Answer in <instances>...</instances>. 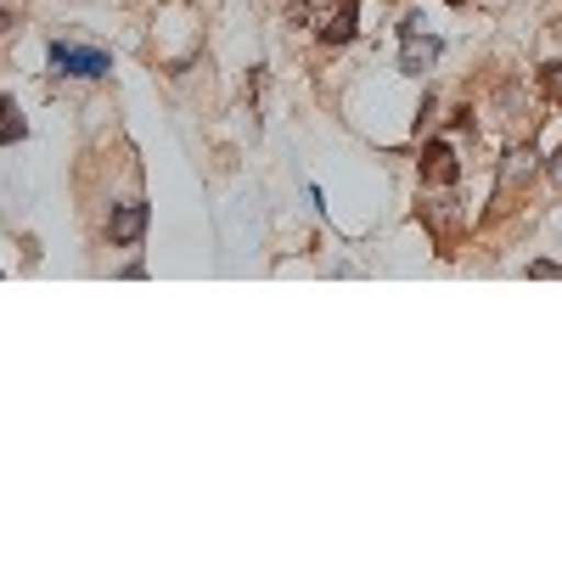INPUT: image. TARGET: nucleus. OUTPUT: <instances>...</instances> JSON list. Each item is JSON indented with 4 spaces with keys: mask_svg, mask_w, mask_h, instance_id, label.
Segmentation results:
<instances>
[{
    "mask_svg": "<svg viewBox=\"0 0 562 562\" xmlns=\"http://www.w3.org/2000/svg\"><path fill=\"white\" fill-rule=\"evenodd\" d=\"M52 68H57V74H74V79H102L113 63H108L102 52H85V45H63V40H57V45H52Z\"/></svg>",
    "mask_w": 562,
    "mask_h": 562,
    "instance_id": "f257e3e1",
    "label": "nucleus"
},
{
    "mask_svg": "<svg viewBox=\"0 0 562 562\" xmlns=\"http://www.w3.org/2000/svg\"><path fill=\"white\" fill-rule=\"evenodd\" d=\"M140 237H147V203H119L113 214H108V243L113 248H135Z\"/></svg>",
    "mask_w": 562,
    "mask_h": 562,
    "instance_id": "f03ea898",
    "label": "nucleus"
},
{
    "mask_svg": "<svg viewBox=\"0 0 562 562\" xmlns=\"http://www.w3.org/2000/svg\"><path fill=\"white\" fill-rule=\"evenodd\" d=\"M456 175H461V164L450 153V140H428V153H422V180L428 186H456Z\"/></svg>",
    "mask_w": 562,
    "mask_h": 562,
    "instance_id": "7ed1b4c3",
    "label": "nucleus"
},
{
    "mask_svg": "<svg viewBox=\"0 0 562 562\" xmlns=\"http://www.w3.org/2000/svg\"><path fill=\"white\" fill-rule=\"evenodd\" d=\"M439 52H445V45H439L434 34L411 29V34H405V52H400V68H405V74H428V63H439Z\"/></svg>",
    "mask_w": 562,
    "mask_h": 562,
    "instance_id": "20e7f679",
    "label": "nucleus"
},
{
    "mask_svg": "<svg viewBox=\"0 0 562 562\" xmlns=\"http://www.w3.org/2000/svg\"><path fill=\"white\" fill-rule=\"evenodd\" d=\"M355 18H360V0H344V7L321 23V40H326V45H349V40H355Z\"/></svg>",
    "mask_w": 562,
    "mask_h": 562,
    "instance_id": "39448f33",
    "label": "nucleus"
},
{
    "mask_svg": "<svg viewBox=\"0 0 562 562\" xmlns=\"http://www.w3.org/2000/svg\"><path fill=\"white\" fill-rule=\"evenodd\" d=\"M23 135H29V124H23L18 102H12V97H0V147H18Z\"/></svg>",
    "mask_w": 562,
    "mask_h": 562,
    "instance_id": "423d86ee",
    "label": "nucleus"
},
{
    "mask_svg": "<svg viewBox=\"0 0 562 562\" xmlns=\"http://www.w3.org/2000/svg\"><path fill=\"white\" fill-rule=\"evenodd\" d=\"M326 7H333V0H288V18H293V23H315Z\"/></svg>",
    "mask_w": 562,
    "mask_h": 562,
    "instance_id": "0eeeda50",
    "label": "nucleus"
},
{
    "mask_svg": "<svg viewBox=\"0 0 562 562\" xmlns=\"http://www.w3.org/2000/svg\"><path fill=\"white\" fill-rule=\"evenodd\" d=\"M529 169H535V147H512V153H506V175H518V180H524Z\"/></svg>",
    "mask_w": 562,
    "mask_h": 562,
    "instance_id": "6e6552de",
    "label": "nucleus"
},
{
    "mask_svg": "<svg viewBox=\"0 0 562 562\" xmlns=\"http://www.w3.org/2000/svg\"><path fill=\"white\" fill-rule=\"evenodd\" d=\"M540 79H546V90H551V97H557V102H562V63H551V68H546V74H540Z\"/></svg>",
    "mask_w": 562,
    "mask_h": 562,
    "instance_id": "1a4fd4ad",
    "label": "nucleus"
},
{
    "mask_svg": "<svg viewBox=\"0 0 562 562\" xmlns=\"http://www.w3.org/2000/svg\"><path fill=\"white\" fill-rule=\"evenodd\" d=\"M529 276H535V281H551V276H562V265H551V259H535V265H529Z\"/></svg>",
    "mask_w": 562,
    "mask_h": 562,
    "instance_id": "9d476101",
    "label": "nucleus"
},
{
    "mask_svg": "<svg viewBox=\"0 0 562 562\" xmlns=\"http://www.w3.org/2000/svg\"><path fill=\"white\" fill-rule=\"evenodd\" d=\"M546 175H551V180H557V186H562V147H557V153H551V158H546Z\"/></svg>",
    "mask_w": 562,
    "mask_h": 562,
    "instance_id": "9b49d317",
    "label": "nucleus"
},
{
    "mask_svg": "<svg viewBox=\"0 0 562 562\" xmlns=\"http://www.w3.org/2000/svg\"><path fill=\"white\" fill-rule=\"evenodd\" d=\"M12 23H18V18H12L7 7H0V34H12Z\"/></svg>",
    "mask_w": 562,
    "mask_h": 562,
    "instance_id": "f8f14e48",
    "label": "nucleus"
},
{
    "mask_svg": "<svg viewBox=\"0 0 562 562\" xmlns=\"http://www.w3.org/2000/svg\"><path fill=\"white\" fill-rule=\"evenodd\" d=\"M450 7H467V0H450Z\"/></svg>",
    "mask_w": 562,
    "mask_h": 562,
    "instance_id": "ddd939ff",
    "label": "nucleus"
}]
</instances>
